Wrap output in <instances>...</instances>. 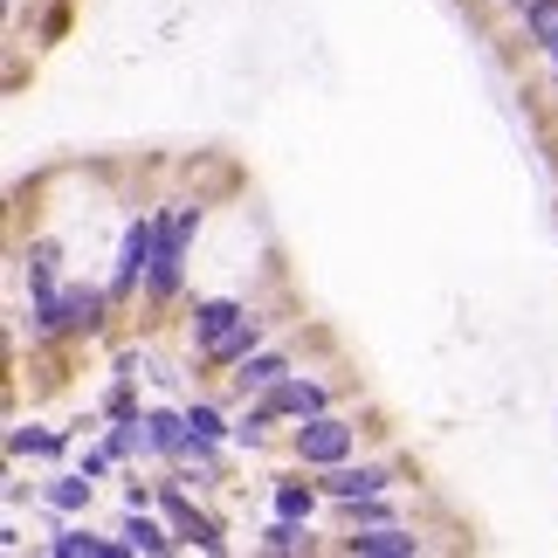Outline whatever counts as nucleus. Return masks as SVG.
<instances>
[{
    "instance_id": "f3484780",
    "label": "nucleus",
    "mask_w": 558,
    "mask_h": 558,
    "mask_svg": "<svg viewBox=\"0 0 558 558\" xmlns=\"http://www.w3.org/2000/svg\"><path fill=\"white\" fill-rule=\"evenodd\" d=\"M97 441L111 448V456H118L124 469L153 462V435H145V414H138V421H104V427H97Z\"/></svg>"
},
{
    "instance_id": "412c9836",
    "label": "nucleus",
    "mask_w": 558,
    "mask_h": 558,
    "mask_svg": "<svg viewBox=\"0 0 558 558\" xmlns=\"http://www.w3.org/2000/svg\"><path fill=\"white\" fill-rule=\"evenodd\" d=\"M538 70H545V83H551V104H558V28L545 35V49H538Z\"/></svg>"
},
{
    "instance_id": "9b49d317",
    "label": "nucleus",
    "mask_w": 558,
    "mask_h": 558,
    "mask_svg": "<svg viewBox=\"0 0 558 558\" xmlns=\"http://www.w3.org/2000/svg\"><path fill=\"white\" fill-rule=\"evenodd\" d=\"M296 373V345H263L255 359H242V366H234L228 379H221V393L242 407V400H255V393H269L276 379H290Z\"/></svg>"
},
{
    "instance_id": "ddd939ff",
    "label": "nucleus",
    "mask_w": 558,
    "mask_h": 558,
    "mask_svg": "<svg viewBox=\"0 0 558 558\" xmlns=\"http://www.w3.org/2000/svg\"><path fill=\"white\" fill-rule=\"evenodd\" d=\"M248 545H255V551H269V558H304V551H331V538H325V531H317V524H304V518H276V510H269V518L248 531Z\"/></svg>"
},
{
    "instance_id": "f8f14e48",
    "label": "nucleus",
    "mask_w": 558,
    "mask_h": 558,
    "mask_svg": "<svg viewBox=\"0 0 558 558\" xmlns=\"http://www.w3.org/2000/svg\"><path fill=\"white\" fill-rule=\"evenodd\" d=\"M90 504H97V476H83L76 462H62L41 476V518H90Z\"/></svg>"
},
{
    "instance_id": "7ed1b4c3",
    "label": "nucleus",
    "mask_w": 558,
    "mask_h": 558,
    "mask_svg": "<svg viewBox=\"0 0 558 558\" xmlns=\"http://www.w3.org/2000/svg\"><path fill=\"white\" fill-rule=\"evenodd\" d=\"M153 255H159V221H153V207H124V221H118V242H111V304L118 317L145 304V276H153Z\"/></svg>"
},
{
    "instance_id": "2eb2a0df",
    "label": "nucleus",
    "mask_w": 558,
    "mask_h": 558,
    "mask_svg": "<svg viewBox=\"0 0 558 558\" xmlns=\"http://www.w3.org/2000/svg\"><path fill=\"white\" fill-rule=\"evenodd\" d=\"M283 435H290V421L276 414L269 400L234 407V448H242V456H269V448H283Z\"/></svg>"
},
{
    "instance_id": "aec40b11",
    "label": "nucleus",
    "mask_w": 558,
    "mask_h": 558,
    "mask_svg": "<svg viewBox=\"0 0 558 558\" xmlns=\"http://www.w3.org/2000/svg\"><path fill=\"white\" fill-rule=\"evenodd\" d=\"M0 504L21 518V504H41V476H28L21 462H8V476H0Z\"/></svg>"
},
{
    "instance_id": "9d476101",
    "label": "nucleus",
    "mask_w": 558,
    "mask_h": 558,
    "mask_svg": "<svg viewBox=\"0 0 558 558\" xmlns=\"http://www.w3.org/2000/svg\"><path fill=\"white\" fill-rule=\"evenodd\" d=\"M497 28H504L510 49L538 56V49H545V35L558 28V0H497Z\"/></svg>"
},
{
    "instance_id": "39448f33",
    "label": "nucleus",
    "mask_w": 558,
    "mask_h": 558,
    "mask_svg": "<svg viewBox=\"0 0 558 558\" xmlns=\"http://www.w3.org/2000/svg\"><path fill=\"white\" fill-rule=\"evenodd\" d=\"M352 393H359L352 379H325V373H304V366H296L290 379H276L269 393H255V400H269L283 421H311V414H331V407H345Z\"/></svg>"
},
{
    "instance_id": "6e6552de",
    "label": "nucleus",
    "mask_w": 558,
    "mask_h": 558,
    "mask_svg": "<svg viewBox=\"0 0 558 558\" xmlns=\"http://www.w3.org/2000/svg\"><path fill=\"white\" fill-rule=\"evenodd\" d=\"M248 311H255V304H248L242 290H228V296H193V304H186V352H214Z\"/></svg>"
},
{
    "instance_id": "4468645a",
    "label": "nucleus",
    "mask_w": 558,
    "mask_h": 558,
    "mask_svg": "<svg viewBox=\"0 0 558 558\" xmlns=\"http://www.w3.org/2000/svg\"><path fill=\"white\" fill-rule=\"evenodd\" d=\"M118 538L132 545V558H173V551H186L180 531L166 524V510H124V518H118Z\"/></svg>"
},
{
    "instance_id": "6ab92c4d",
    "label": "nucleus",
    "mask_w": 558,
    "mask_h": 558,
    "mask_svg": "<svg viewBox=\"0 0 558 558\" xmlns=\"http://www.w3.org/2000/svg\"><path fill=\"white\" fill-rule=\"evenodd\" d=\"M49 435H56L49 421H21V414H8V427H0V448H8V462H41Z\"/></svg>"
},
{
    "instance_id": "20e7f679",
    "label": "nucleus",
    "mask_w": 558,
    "mask_h": 558,
    "mask_svg": "<svg viewBox=\"0 0 558 558\" xmlns=\"http://www.w3.org/2000/svg\"><path fill=\"white\" fill-rule=\"evenodd\" d=\"M359 414H345V407H331V414H311V421H290L283 435V462L296 469H331V462H352L359 456Z\"/></svg>"
},
{
    "instance_id": "dca6fc26",
    "label": "nucleus",
    "mask_w": 558,
    "mask_h": 558,
    "mask_svg": "<svg viewBox=\"0 0 558 558\" xmlns=\"http://www.w3.org/2000/svg\"><path fill=\"white\" fill-rule=\"evenodd\" d=\"M145 435H153V462L159 469H180L186 462V407L180 400L145 407Z\"/></svg>"
},
{
    "instance_id": "0eeeda50",
    "label": "nucleus",
    "mask_w": 558,
    "mask_h": 558,
    "mask_svg": "<svg viewBox=\"0 0 558 558\" xmlns=\"http://www.w3.org/2000/svg\"><path fill=\"white\" fill-rule=\"evenodd\" d=\"M331 551H345V558H427V551H435V538H427L414 518H400V524H359V531H338Z\"/></svg>"
},
{
    "instance_id": "f257e3e1",
    "label": "nucleus",
    "mask_w": 558,
    "mask_h": 558,
    "mask_svg": "<svg viewBox=\"0 0 558 558\" xmlns=\"http://www.w3.org/2000/svg\"><path fill=\"white\" fill-rule=\"evenodd\" d=\"M153 221H159V255H153V276H145V311L166 317V311H180V296L193 283V242H201V228H207V201H159L153 207Z\"/></svg>"
},
{
    "instance_id": "4be33fe9",
    "label": "nucleus",
    "mask_w": 558,
    "mask_h": 558,
    "mask_svg": "<svg viewBox=\"0 0 558 558\" xmlns=\"http://www.w3.org/2000/svg\"><path fill=\"white\" fill-rule=\"evenodd\" d=\"M489 8H497V0H489Z\"/></svg>"
},
{
    "instance_id": "a211bd4d",
    "label": "nucleus",
    "mask_w": 558,
    "mask_h": 558,
    "mask_svg": "<svg viewBox=\"0 0 558 558\" xmlns=\"http://www.w3.org/2000/svg\"><path fill=\"white\" fill-rule=\"evenodd\" d=\"M138 386H145L138 373H111V379H104V393H97V414H104V421H138L145 407H153Z\"/></svg>"
},
{
    "instance_id": "f03ea898",
    "label": "nucleus",
    "mask_w": 558,
    "mask_h": 558,
    "mask_svg": "<svg viewBox=\"0 0 558 558\" xmlns=\"http://www.w3.org/2000/svg\"><path fill=\"white\" fill-rule=\"evenodd\" d=\"M111 317H118L111 283H104V276H70V283L56 290V304L28 317V345L35 352H70L83 338H104Z\"/></svg>"
},
{
    "instance_id": "423d86ee",
    "label": "nucleus",
    "mask_w": 558,
    "mask_h": 558,
    "mask_svg": "<svg viewBox=\"0 0 558 558\" xmlns=\"http://www.w3.org/2000/svg\"><path fill=\"white\" fill-rule=\"evenodd\" d=\"M317 483H325L331 504H352V497H386V489L407 483V469L393 456H352V462H331V469H311Z\"/></svg>"
},
{
    "instance_id": "1a4fd4ad",
    "label": "nucleus",
    "mask_w": 558,
    "mask_h": 558,
    "mask_svg": "<svg viewBox=\"0 0 558 558\" xmlns=\"http://www.w3.org/2000/svg\"><path fill=\"white\" fill-rule=\"evenodd\" d=\"M41 558H132V545L118 531H97L90 518H56L41 538Z\"/></svg>"
}]
</instances>
